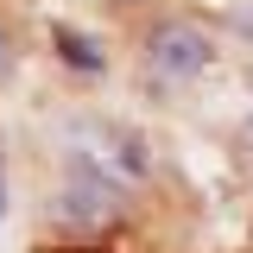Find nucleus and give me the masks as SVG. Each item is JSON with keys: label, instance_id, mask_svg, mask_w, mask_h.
<instances>
[{"label": "nucleus", "instance_id": "f257e3e1", "mask_svg": "<svg viewBox=\"0 0 253 253\" xmlns=\"http://www.w3.org/2000/svg\"><path fill=\"white\" fill-rule=\"evenodd\" d=\"M57 152L70 158V165L101 171V177L121 184L126 196H139V190L158 177V146L139 126L114 121V114H95V108H83V114H70V121L57 126Z\"/></svg>", "mask_w": 253, "mask_h": 253}, {"label": "nucleus", "instance_id": "f03ea898", "mask_svg": "<svg viewBox=\"0 0 253 253\" xmlns=\"http://www.w3.org/2000/svg\"><path fill=\"white\" fill-rule=\"evenodd\" d=\"M126 215H133V196L121 184H108L101 171H89V165L63 158L57 177L44 184V228H57V234L101 241V234H121Z\"/></svg>", "mask_w": 253, "mask_h": 253}, {"label": "nucleus", "instance_id": "7ed1b4c3", "mask_svg": "<svg viewBox=\"0 0 253 253\" xmlns=\"http://www.w3.org/2000/svg\"><path fill=\"white\" fill-rule=\"evenodd\" d=\"M139 83L152 95H177L190 83H203L215 70V32L190 13H158L152 26L139 32Z\"/></svg>", "mask_w": 253, "mask_h": 253}, {"label": "nucleus", "instance_id": "20e7f679", "mask_svg": "<svg viewBox=\"0 0 253 253\" xmlns=\"http://www.w3.org/2000/svg\"><path fill=\"white\" fill-rule=\"evenodd\" d=\"M51 57L70 70V76H108V51L101 38L83 26H51Z\"/></svg>", "mask_w": 253, "mask_h": 253}, {"label": "nucleus", "instance_id": "39448f33", "mask_svg": "<svg viewBox=\"0 0 253 253\" xmlns=\"http://www.w3.org/2000/svg\"><path fill=\"white\" fill-rule=\"evenodd\" d=\"M19 63H26V38H19L13 19H0V89L19 76Z\"/></svg>", "mask_w": 253, "mask_h": 253}, {"label": "nucleus", "instance_id": "423d86ee", "mask_svg": "<svg viewBox=\"0 0 253 253\" xmlns=\"http://www.w3.org/2000/svg\"><path fill=\"white\" fill-rule=\"evenodd\" d=\"M228 38H234L241 51H253V6H234V13H228Z\"/></svg>", "mask_w": 253, "mask_h": 253}, {"label": "nucleus", "instance_id": "0eeeda50", "mask_svg": "<svg viewBox=\"0 0 253 253\" xmlns=\"http://www.w3.org/2000/svg\"><path fill=\"white\" fill-rule=\"evenodd\" d=\"M234 152H241V165L253 171V108L241 114V126H234Z\"/></svg>", "mask_w": 253, "mask_h": 253}, {"label": "nucleus", "instance_id": "6e6552de", "mask_svg": "<svg viewBox=\"0 0 253 253\" xmlns=\"http://www.w3.org/2000/svg\"><path fill=\"white\" fill-rule=\"evenodd\" d=\"M13 215V177H6V139H0V228Z\"/></svg>", "mask_w": 253, "mask_h": 253}]
</instances>
